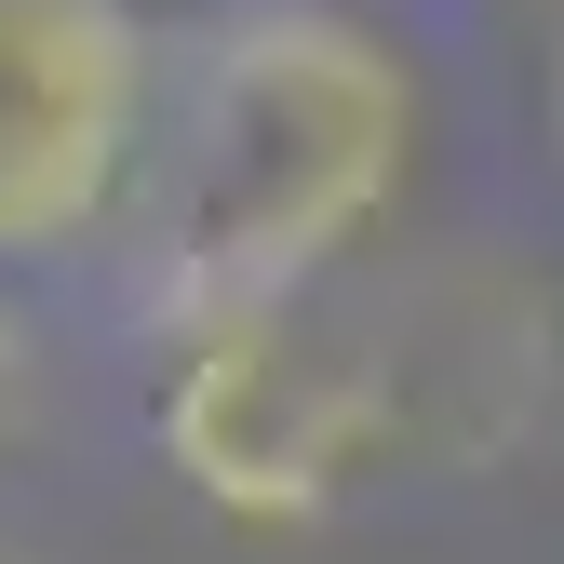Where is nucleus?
Masks as SVG:
<instances>
[{"instance_id": "obj_1", "label": "nucleus", "mask_w": 564, "mask_h": 564, "mask_svg": "<svg viewBox=\"0 0 564 564\" xmlns=\"http://www.w3.org/2000/svg\"><path fill=\"white\" fill-rule=\"evenodd\" d=\"M416 149L403 54L336 0H229L162 54V108L134 149V282L149 310L229 323L296 310V282L349 256Z\"/></svg>"}, {"instance_id": "obj_2", "label": "nucleus", "mask_w": 564, "mask_h": 564, "mask_svg": "<svg viewBox=\"0 0 564 564\" xmlns=\"http://www.w3.org/2000/svg\"><path fill=\"white\" fill-rule=\"evenodd\" d=\"M162 457L229 524H310L336 484H364V457H390L364 336L310 323V310L188 323L175 377H162Z\"/></svg>"}, {"instance_id": "obj_3", "label": "nucleus", "mask_w": 564, "mask_h": 564, "mask_svg": "<svg viewBox=\"0 0 564 564\" xmlns=\"http://www.w3.org/2000/svg\"><path fill=\"white\" fill-rule=\"evenodd\" d=\"M162 41L134 0H0V256H67L134 202Z\"/></svg>"}, {"instance_id": "obj_4", "label": "nucleus", "mask_w": 564, "mask_h": 564, "mask_svg": "<svg viewBox=\"0 0 564 564\" xmlns=\"http://www.w3.org/2000/svg\"><path fill=\"white\" fill-rule=\"evenodd\" d=\"M551 364V310L511 269H431L364 323V377H377V431L416 470H470L538 416Z\"/></svg>"}, {"instance_id": "obj_5", "label": "nucleus", "mask_w": 564, "mask_h": 564, "mask_svg": "<svg viewBox=\"0 0 564 564\" xmlns=\"http://www.w3.org/2000/svg\"><path fill=\"white\" fill-rule=\"evenodd\" d=\"M14 403H28V323L0 310V431H14Z\"/></svg>"}]
</instances>
